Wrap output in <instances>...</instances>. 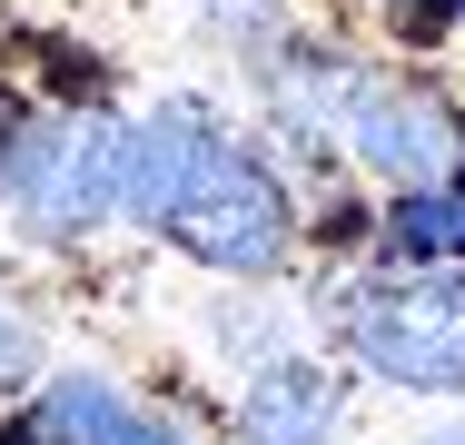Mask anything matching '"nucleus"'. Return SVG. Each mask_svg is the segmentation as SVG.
<instances>
[{"label": "nucleus", "mask_w": 465, "mask_h": 445, "mask_svg": "<svg viewBox=\"0 0 465 445\" xmlns=\"http://www.w3.org/2000/svg\"><path fill=\"white\" fill-rule=\"evenodd\" d=\"M386 248L416 267H456L465 258V188H426V198H396V218H386Z\"/></svg>", "instance_id": "8"}, {"label": "nucleus", "mask_w": 465, "mask_h": 445, "mask_svg": "<svg viewBox=\"0 0 465 445\" xmlns=\"http://www.w3.org/2000/svg\"><path fill=\"white\" fill-rule=\"evenodd\" d=\"M376 178H396L406 198H426V188H465V119L436 99V89L416 80H357L347 99V129H337Z\"/></svg>", "instance_id": "4"}, {"label": "nucleus", "mask_w": 465, "mask_h": 445, "mask_svg": "<svg viewBox=\"0 0 465 445\" xmlns=\"http://www.w3.org/2000/svg\"><path fill=\"white\" fill-rule=\"evenodd\" d=\"M119 178H129V129L119 119H30L0 149V208L30 238H90L99 218H119Z\"/></svg>", "instance_id": "2"}, {"label": "nucleus", "mask_w": 465, "mask_h": 445, "mask_svg": "<svg viewBox=\"0 0 465 445\" xmlns=\"http://www.w3.org/2000/svg\"><path fill=\"white\" fill-rule=\"evenodd\" d=\"M119 208L139 228H159L169 248H188L198 267H228V277H268L287 258V238H297L268 159L248 139H228V119L198 109V99H169V109H149L129 129Z\"/></svg>", "instance_id": "1"}, {"label": "nucleus", "mask_w": 465, "mask_h": 445, "mask_svg": "<svg viewBox=\"0 0 465 445\" xmlns=\"http://www.w3.org/2000/svg\"><path fill=\"white\" fill-rule=\"evenodd\" d=\"M347 347L367 356L386 386L416 396H465V277L426 267V277H367L337 297Z\"/></svg>", "instance_id": "3"}, {"label": "nucleus", "mask_w": 465, "mask_h": 445, "mask_svg": "<svg viewBox=\"0 0 465 445\" xmlns=\"http://www.w3.org/2000/svg\"><path fill=\"white\" fill-rule=\"evenodd\" d=\"M30 366H40V337H30V317H20L10 297H0V386H20Z\"/></svg>", "instance_id": "11"}, {"label": "nucleus", "mask_w": 465, "mask_h": 445, "mask_svg": "<svg viewBox=\"0 0 465 445\" xmlns=\"http://www.w3.org/2000/svg\"><path fill=\"white\" fill-rule=\"evenodd\" d=\"M198 10H208L218 40H268L278 30V0H198Z\"/></svg>", "instance_id": "10"}, {"label": "nucleus", "mask_w": 465, "mask_h": 445, "mask_svg": "<svg viewBox=\"0 0 465 445\" xmlns=\"http://www.w3.org/2000/svg\"><path fill=\"white\" fill-rule=\"evenodd\" d=\"M386 10H396V20H406V10H436V0H386Z\"/></svg>", "instance_id": "13"}, {"label": "nucleus", "mask_w": 465, "mask_h": 445, "mask_svg": "<svg viewBox=\"0 0 465 445\" xmlns=\"http://www.w3.org/2000/svg\"><path fill=\"white\" fill-rule=\"evenodd\" d=\"M416 445H465V426H436V436H416Z\"/></svg>", "instance_id": "12"}, {"label": "nucleus", "mask_w": 465, "mask_h": 445, "mask_svg": "<svg viewBox=\"0 0 465 445\" xmlns=\"http://www.w3.org/2000/svg\"><path fill=\"white\" fill-rule=\"evenodd\" d=\"M208 347L248 356V366H278V356H287V317L268 307V297H228V307L208 317Z\"/></svg>", "instance_id": "9"}, {"label": "nucleus", "mask_w": 465, "mask_h": 445, "mask_svg": "<svg viewBox=\"0 0 465 445\" xmlns=\"http://www.w3.org/2000/svg\"><path fill=\"white\" fill-rule=\"evenodd\" d=\"M347 99H357V70L347 60H317V50H297L268 70V119H278L297 149H327L337 129H347Z\"/></svg>", "instance_id": "7"}, {"label": "nucleus", "mask_w": 465, "mask_h": 445, "mask_svg": "<svg viewBox=\"0 0 465 445\" xmlns=\"http://www.w3.org/2000/svg\"><path fill=\"white\" fill-rule=\"evenodd\" d=\"M238 436L248 445H327L337 436V386L317 366H258L248 376V406H238Z\"/></svg>", "instance_id": "5"}, {"label": "nucleus", "mask_w": 465, "mask_h": 445, "mask_svg": "<svg viewBox=\"0 0 465 445\" xmlns=\"http://www.w3.org/2000/svg\"><path fill=\"white\" fill-rule=\"evenodd\" d=\"M40 436L50 445H188V436H169L149 406H129L109 376H60V386L40 396Z\"/></svg>", "instance_id": "6"}]
</instances>
